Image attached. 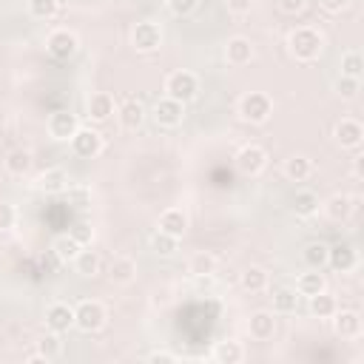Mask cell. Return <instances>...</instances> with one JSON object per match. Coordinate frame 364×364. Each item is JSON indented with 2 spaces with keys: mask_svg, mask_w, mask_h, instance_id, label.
Returning <instances> with one entry per match:
<instances>
[{
  "mask_svg": "<svg viewBox=\"0 0 364 364\" xmlns=\"http://www.w3.org/2000/svg\"><path fill=\"white\" fill-rule=\"evenodd\" d=\"M310 173H313V159L304 154H293L284 162V176L293 182H304V179H310Z\"/></svg>",
  "mask_w": 364,
  "mask_h": 364,
  "instance_id": "obj_28",
  "label": "cell"
},
{
  "mask_svg": "<svg viewBox=\"0 0 364 364\" xmlns=\"http://www.w3.org/2000/svg\"><path fill=\"white\" fill-rule=\"evenodd\" d=\"M151 114H154V122L159 128H176L185 119V102L171 100V97H162V100H156V105H154Z\"/></svg>",
  "mask_w": 364,
  "mask_h": 364,
  "instance_id": "obj_10",
  "label": "cell"
},
{
  "mask_svg": "<svg viewBox=\"0 0 364 364\" xmlns=\"http://www.w3.org/2000/svg\"><path fill=\"white\" fill-rule=\"evenodd\" d=\"M333 136H336V142H338L341 148L355 151V148H361V142H364V125H361L358 119H353V117H341V119L336 122V128H333Z\"/></svg>",
  "mask_w": 364,
  "mask_h": 364,
  "instance_id": "obj_11",
  "label": "cell"
},
{
  "mask_svg": "<svg viewBox=\"0 0 364 364\" xmlns=\"http://www.w3.org/2000/svg\"><path fill=\"white\" fill-rule=\"evenodd\" d=\"M119 125L125 128V131H136L142 122H145V108L136 102V100H125L122 105H119Z\"/></svg>",
  "mask_w": 364,
  "mask_h": 364,
  "instance_id": "obj_23",
  "label": "cell"
},
{
  "mask_svg": "<svg viewBox=\"0 0 364 364\" xmlns=\"http://www.w3.org/2000/svg\"><path fill=\"white\" fill-rule=\"evenodd\" d=\"M333 330L341 338H358L361 336V316L355 310H336L333 313Z\"/></svg>",
  "mask_w": 364,
  "mask_h": 364,
  "instance_id": "obj_16",
  "label": "cell"
},
{
  "mask_svg": "<svg viewBox=\"0 0 364 364\" xmlns=\"http://www.w3.org/2000/svg\"><path fill=\"white\" fill-rule=\"evenodd\" d=\"M188 273L196 276V279H208L216 273V256L208 253V250H196L191 259H188Z\"/></svg>",
  "mask_w": 364,
  "mask_h": 364,
  "instance_id": "obj_25",
  "label": "cell"
},
{
  "mask_svg": "<svg viewBox=\"0 0 364 364\" xmlns=\"http://www.w3.org/2000/svg\"><path fill=\"white\" fill-rule=\"evenodd\" d=\"M327 264L336 270V273H350V270H355V264H358V250L353 247V245H333L330 250H327Z\"/></svg>",
  "mask_w": 364,
  "mask_h": 364,
  "instance_id": "obj_14",
  "label": "cell"
},
{
  "mask_svg": "<svg viewBox=\"0 0 364 364\" xmlns=\"http://www.w3.org/2000/svg\"><path fill=\"white\" fill-rule=\"evenodd\" d=\"M151 250L159 253V256H173V253L179 250V239H176V236H168V233H162V230H156V233L151 236Z\"/></svg>",
  "mask_w": 364,
  "mask_h": 364,
  "instance_id": "obj_36",
  "label": "cell"
},
{
  "mask_svg": "<svg viewBox=\"0 0 364 364\" xmlns=\"http://www.w3.org/2000/svg\"><path fill=\"white\" fill-rule=\"evenodd\" d=\"M273 114V102L267 94L262 91H247L242 100H239V117L250 125H264Z\"/></svg>",
  "mask_w": 364,
  "mask_h": 364,
  "instance_id": "obj_3",
  "label": "cell"
},
{
  "mask_svg": "<svg viewBox=\"0 0 364 364\" xmlns=\"http://www.w3.org/2000/svg\"><path fill=\"white\" fill-rule=\"evenodd\" d=\"M242 287L247 290V293H262L264 287H267V270L264 267H259V264H250V267H245L242 270Z\"/></svg>",
  "mask_w": 364,
  "mask_h": 364,
  "instance_id": "obj_31",
  "label": "cell"
},
{
  "mask_svg": "<svg viewBox=\"0 0 364 364\" xmlns=\"http://www.w3.org/2000/svg\"><path fill=\"white\" fill-rule=\"evenodd\" d=\"M108 279L114 284H131L136 279V262L131 256H117L108 267Z\"/></svg>",
  "mask_w": 364,
  "mask_h": 364,
  "instance_id": "obj_22",
  "label": "cell"
},
{
  "mask_svg": "<svg viewBox=\"0 0 364 364\" xmlns=\"http://www.w3.org/2000/svg\"><path fill=\"white\" fill-rule=\"evenodd\" d=\"M307 299H310V313H313L316 318H333V313L338 310L336 296L327 293V290H321V293H316V296H307Z\"/></svg>",
  "mask_w": 364,
  "mask_h": 364,
  "instance_id": "obj_30",
  "label": "cell"
},
{
  "mask_svg": "<svg viewBox=\"0 0 364 364\" xmlns=\"http://www.w3.org/2000/svg\"><path fill=\"white\" fill-rule=\"evenodd\" d=\"M37 191L43 193H65L68 188V173L63 168H46L40 176H37Z\"/></svg>",
  "mask_w": 364,
  "mask_h": 364,
  "instance_id": "obj_19",
  "label": "cell"
},
{
  "mask_svg": "<svg viewBox=\"0 0 364 364\" xmlns=\"http://www.w3.org/2000/svg\"><path fill=\"white\" fill-rule=\"evenodd\" d=\"M165 6H168L171 14L188 17V14H193V11L199 9V0H165Z\"/></svg>",
  "mask_w": 364,
  "mask_h": 364,
  "instance_id": "obj_40",
  "label": "cell"
},
{
  "mask_svg": "<svg viewBox=\"0 0 364 364\" xmlns=\"http://www.w3.org/2000/svg\"><path fill=\"white\" fill-rule=\"evenodd\" d=\"M355 199L353 196H347V193H333L321 208H324V213L333 219V222H347L350 219V213H353V205Z\"/></svg>",
  "mask_w": 364,
  "mask_h": 364,
  "instance_id": "obj_21",
  "label": "cell"
},
{
  "mask_svg": "<svg viewBox=\"0 0 364 364\" xmlns=\"http://www.w3.org/2000/svg\"><path fill=\"white\" fill-rule=\"evenodd\" d=\"M131 46L139 51V54H151L162 46V28L159 23L154 20H139L134 28H131Z\"/></svg>",
  "mask_w": 364,
  "mask_h": 364,
  "instance_id": "obj_5",
  "label": "cell"
},
{
  "mask_svg": "<svg viewBox=\"0 0 364 364\" xmlns=\"http://www.w3.org/2000/svg\"><path fill=\"white\" fill-rule=\"evenodd\" d=\"M77 128H80V119H77V114H71L68 108H57V111H51L48 119H46V131H48V136L57 139V142H68V139L77 134Z\"/></svg>",
  "mask_w": 364,
  "mask_h": 364,
  "instance_id": "obj_6",
  "label": "cell"
},
{
  "mask_svg": "<svg viewBox=\"0 0 364 364\" xmlns=\"http://www.w3.org/2000/svg\"><path fill=\"white\" fill-rule=\"evenodd\" d=\"M46 327L51 333H68L74 327V307L65 304V301H54L46 307Z\"/></svg>",
  "mask_w": 364,
  "mask_h": 364,
  "instance_id": "obj_12",
  "label": "cell"
},
{
  "mask_svg": "<svg viewBox=\"0 0 364 364\" xmlns=\"http://www.w3.org/2000/svg\"><path fill=\"white\" fill-rule=\"evenodd\" d=\"M37 353L46 358V361H54V358H60V353H63V341H60V333H46L40 341H37Z\"/></svg>",
  "mask_w": 364,
  "mask_h": 364,
  "instance_id": "obj_35",
  "label": "cell"
},
{
  "mask_svg": "<svg viewBox=\"0 0 364 364\" xmlns=\"http://www.w3.org/2000/svg\"><path fill=\"white\" fill-rule=\"evenodd\" d=\"M318 208H321V199H318V193H316V191L301 188V191H296V193H293V213H296V216L310 219V216H316V213H318Z\"/></svg>",
  "mask_w": 364,
  "mask_h": 364,
  "instance_id": "obj_20",
  "label": "cell"
},
{
  "mask_svg": "<svg viewBox=\"0 0 364 364\" xmlns=\"http://www.w3.org/2000/svg\"><path fill=\"white\" fill-rule=\"evenodd\" d=\"M250 6H253V0H228V9H230L233 14H247Z\"/></svg>",
  "mask_w": 364,
  "mask_h": 364,
  "instance_id": "obj_47",
  "label": "cell"
},
{
  "mask_svg": "<svg viewBox=\"0 0 364 364\" xmlns=\"http://www.w3.org/2000/svg\"><path fill=\"white\" fill-rule=\"evenodd\" d=\"M299 293L296 287H276L273 290V313H296Z\"/></svg>",
  "mask_w": 364,
  "mask_h": 364,
  "instance_id": "obj_32",
  "label": "cell"
},
{
  "mask_svg": "<svg viewBox=\"0 0 364 364\" xmlns=\"http://www.w3.org/2000/svg\"><path fill=\"white\" fill-rule=\"evenodd\" d=\"M148 361H151V364H173L176 355L168 353V350H154V353H148Z\"/></svg>",
  "mask_w": 364,
  "mask_h": 364,
  "instance_id": "obj_44",
  "label": "cell"
},
{
  "mask_svg": "<svg viewBox=\"0 0 364 364\" xmlns=\"http://www.w3.org/2000/svg\"><path fill=\"white\" fill-rule=\"evenodd\" d=\"M327 245L324 242H310L304 250H301V259H304V264L307 267H313V270H321L324 264H327Z\"/></svg>",
  "mask_w": 364,
  "mask_h": 364,
  "instance_id": "obj_34",
  "label": "cell"
},
{
  "mask_svg": "<svg viewBox=\"0 0 364 364\" xmlns=\"http://www.w3.org/2000/svg\"><path fill=\"white\" fill-rule=\"evenodd\" d=\"M242 358H245V347H242L236 338L216 341V347H213V361H219V364H239Z\"/></svg>",
  "mask_w": 364,
  "mask_h": 364,
  "instance_id": "obj_27",
  "label": "cell"
},
{
  "mask_svg": "<svg viewBox=\"0 0 364 364\" xmlns=\"http://www.w3.org/2000/svg\"><path fill=\"white\" fill-rule=\"evenodd\" d=\"M287 51L299 63H313L324 51V37H321V31H316L310 26H299L287 34Z\"/></svg>",
  "mask_w": 364,
  "mask_h": 364,
  "instance_id": "obj_1",
  "label": "cell"
},
{
  "mask_svg": "<svg viewBox=\"0 0 364 364\" xmlns=\"http://www.w3.org/2000/svg\"><path fill=\"white\" fill-rule=\"evenodd\" d=\"M156 230L182 239V236L188 233V213H185L182 208H165V210L159 213V219H156Z\"/></svg>",
  "mask_w": 364,
  "mask_h": 364,
  "instance_id": "obj_13",
  "label": "cell"
},
{
  "mask_svg": "<svg viewBox=\"0 0 364 364\" xmlns=\"http://www.w3.org/2000/svg\"><path fill=\"white\" fill-rule=\"evenodd\" d=\"M321 290H327V282H324V273H321V270L307 267V273H301V276L296 279V293H299V296H316V293H321Z\"/></svg>",
  "mask_w": 364,
  "mask_h": 364,
  "instance_id": "obj_26",
  "label": "cell"
},
{
  "mask_svg": "<svg viewBox=\"0 0 364 364\" xmlns=\"http://www.w3.org/2000/svg\"><path fill=\"white\" fill-rule=\"evenodd\" d=\"M80 48V37L68 28H54L48 37H46V51L54 57V60H71Z\"/></svg>",
  "mask_w": 364,
  "mask_h": 364,
  "instance_id": "obj_9",
  "label": "cell"
},
{
  "mask_svg": "<svg viewBox=\"0 0 364 364\" xmlns=\"http://www.w3.org/2000/svg\"><path fill=\"white\" fill-rule=\"evenodd\" d=\"M341 74L361 80V74H364V60H361L358 51H344V57H341Z\"/></svg>",
  "mask_w": 364,
  "mask_h": 364,
  "instance_id": "obj_38",
  "label": "cell"
},
{
  "mask_svg": "<svg viewBox=\"0 0 364 364\" xmlns=\"http://www.w3.org/2000/svg\"><path fill=\"white\" fill-rule=\"evenodd\" d=\"M358 88H361V80H355V77H338L336 80V94L341 97V100H355L358 97Z\"/></svg>",
  "mask_w": 364,
  "mask_h": 364,
  "instance_id": "obj_39",
  "label": "cell"
},
{
  "mask_svg": "<svg viewBox=\"0 0 364 364\" xmlns=\"http://www.w3.org/2000/svg\"><path fill=\"white\" fill-rule=\"evenodd\" d=\"M114 117V97L108 91H94L88 97V119L91 122H105Z\"/></svg>",
  "mask_w": 364,
  "mask_h": 364,
  "instance_id": "obj_18",
  "label": "cell"
},
{
  "mask_svg": "<svg viewBox=\"0 0 364 364\" xmlns=\"http://www.w3.org/2000/svg\"><path fill=\"white\" fill-rule=\"evenodd\" d=\"M65 193H68V202H74L77 208H88V205H91V191H88V188L68 185V188H65Z\"/></svg>",
  "mask_w": 364,
  "mask_h": 364,
  "instance_id": "obj_41",
  "label": "cell"
},
{
  "mask_svg": "<svg viewBox=\"0 0 364 364\" xmlns=\"http://www.w3.org/2000/svg\"><path fill=\"white\" fill-rule=\"evenodd\" d=\"M71 142V151H74V156H80V159H94V156H100L102 154V148H105V142H102V134L100 131H94V128H77V134L68 139Z\"/></svg>",
  "mask_w": 364,
  "mask_h": 364,
  "instance_id": "obj_7",
  "label": "cell"
},
{
  "mask_svg": "<svg viewBox=\"0 0 364 364\" xmlns=\"http://www.w3.org/2000/svg\"><path fill=\"white\" fill-rule=\"evenodd\" d=\"M6 171L11 173V176H26L28 171H31V165H34V156H31V151H26V148H14V151H9L6 154Z\"/></svg>",
  "mask_w": 364,
  "mask_h": 364,
  "instance_id": "obj_24",
  "label": "cell"
},
{
  "mask_svg": "<svg viewBox=\"0 0 364 364\" xmlns=\"http://www.w3.org/2000/svg\"><path fill=\"white\" fill-rule=\"evenodd\" d=\"M225 60L228 65H247L253 60V43L247 37H230L225 43Z\"/></svg>",
  "mask_w": 364,
  "mask_h": 364,
  "instance_id": "obj_17",
  "label": "cell"
},
{
  "mask_svg": "<svg viewBox=\"0 0 364 364\" xmlns=\"http://www.w3.org/2000/svg\"><path fill=\"white\" fill-rule=\"evenodd\" d=\"M196 94H199V77L193 71L179 68V71H171L165 77V97L179 100V102H191Z\"/></svg>",
  "mask_w": 364,
  "mask_h": 364,
  "instance_id": "obj_2",
  "label": "cell"
},
{
  "mask_svg": "<svg viewBox=\"0 0 364 364\" xmlns=\"http://www.w3.org/2000/svg\"><path fill=\"white\" fill-rule=\"evenodd\" d=\"M68 233H71V236H74V239H77L82 247H88V245H91V239H94V228H91L88 222H77V225H74Z\"/></svg>",
  "mask_w": 364,
  "mask_h": 364,
  "instance_id": "obj_43",
  "label": "cell"
},
{
  "mask_svg": "<svg viewBox=\"0 0 364 364\" xmlns=\"http://www.w3.org/2000/svg\"><path fill=\"white\" fill-rule=\"evenodd\" d=\"M60 11V0H28V14L34 20H51Z\"/></svg>",
  "mask_w": 364,
  "mask_h": 364,
  "instance_id": "obj_37",
  "label": "cell"
},
{
  "mask_svg": "<svg viewBox=\"0 0 364 364\" xmlns=\"http://www.w3.org/2000/svg\"><path fill=\"white\" fill-rule=\"evenodd\" d=\"M17 225V208L11 202H0V230H11Z\"/></svg>",
  "mask_w": 364,
  "mask_h": 364,
  "instance_id": "obj_42",
  "label": "cell"
},
{
  "mask_svg": "<svg viewBox=\"0 0 364 364\" xmlns=\"http://www.w3.org/2000/svg\"><path fill=\"white\" fill-rule=\"evenodd\" d=\"M71 264H74V270H77L80 276H85V279H91V276L100 273V256H97V250H85V247H82Z\"/></svg>",
  "mask_w": 364,
  "mask_h": 364,
  "instance_id": "obj_33",
  "label": "cell"
},
{
  "mask_svg": "<svg viewBox=\"0 0 364 364\" xmlns=\"http://www.w3.org/2000/svg\"><path fill=\"white\" fill-rule=\"evenodd\" d=\"M51 250H54V256H57L60 262H65V264H68V262H74V259H77V253L82 250V245H80L71 233H63V236H57V239L51 242Z\"/></svg>",
  "mask_w": 364,
  "mask_h": 364,
  "instance_id": "obj_29",
  "label": "cell"
},
{
  "mask_svg": "<svg viewBox=\"0 0 364 364\" xmlns=\"http://www.w3.org/2000/svg\"><path fill=\"white\" fill-rule=\"evenodd\" d=\"M247 333H250V338H256V341H270L273 333H276V318H273V313H270V310H256V313H250V318H247Z\"/></svg>",
  "mask_w": 364,
  "mask_h": 364,
  "instance_id": "obj_15",
  "label": "cell"
},
{
  "mask_svg": "<svg viewBox=\"0 0 364 364\" xmlns=\"http://www.w3.org/2000/svg\"><path fill=\"white\" fill-rule=\"evenodd\" d=\"M318 6L324 11H330V14H338V11H344L350 6V0H318Z\"/></svg>",
  "mask_w": 364,
  "mask_h": 364,
  "instance_id": "obj_46",
  "label": "cell"
},
{
  "mask_svg": "<svg viewBox=\"0 0 364 364\" xmlns=\"http://www.w3.org/2000/svg\"><path fill=\"white\" fill-rule=\"evenodd\" d=\"M105 304L97 301V299H82L77 307H74V327H80L82 333H97L105 327Z\"/></svg>",
  "mask_w": 364,
  "mask_h": 364,
  "instance_id": "obj_4",
  "label": "cell"
},
{
  "mask_svg": "<svg viewBox=\"0 0 364 364\" xmlns=\"http://www.w3.org/2000/svg\"><path fill=\"white\" fill-rule=\"evenodd\" d=\"M353 171H355V176L361 179V173H364V156H355V165H353Z\"/></svg>",
  "mask_w": 364,
  "mask_h": 364,
  "instance_id": "obj_48",
  "label": "cell"
},
{
  "mask_svg": "<svg viewBox=\"0 0 364 364\" xmlns=\"http://www.w3.org/2000/svg\"><path fill=\"white\" fill-rule=\"evenodd\" d=\"M233 162H236V171L239 173L256 176V173H262L267 168V151L262 145H256V142H247V145L239 148V154H236Z\"/></svg>",
  "mask_w": 364,
  "mask_h": 364,
  "instance_id": "obj_8",
  "label": "cell"
},
{
  "mask_svg": "<svg viewBox=\"0 0 364 364\" xmlns=\"http://www.w3.org/2000/svg\"><path fill=\"white\" fill-rule=\"evenodd\" d=\"M279 3V9L284 11V14H299L304 6H307V0H276Z\"/></svg>",
  "mask_w": 364,
  "mask_h": 364,
  "instance_id": "obj_45",
  "label": "cell"
}]
</instances>
